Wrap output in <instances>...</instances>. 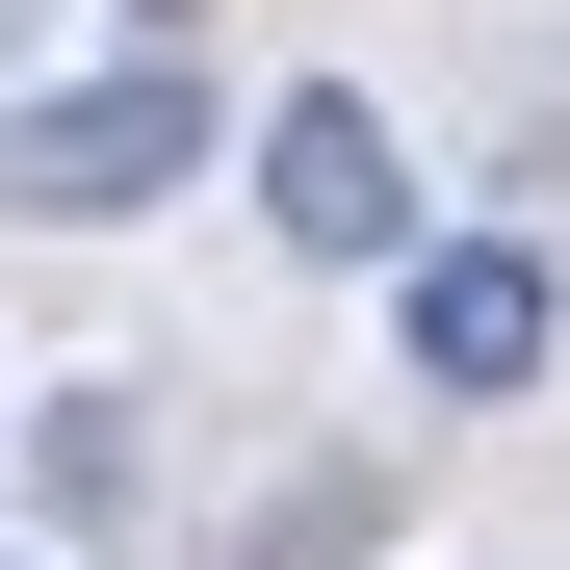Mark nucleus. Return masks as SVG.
<instances>
[{
  "label": "nucleus",
  "instance_id": "nucleus-1",
  "mask_svg": "<svg viewBox=\"0 0 570 570\" xmlns=\"http://www.w3.org/2000/svg\"><path fill=\"white\" fill-rule=\"evenodd\" d=\"M390 337H415L441 415H493V390H544L570 285H544V234H415V259H390Z\"/></svg>",
  "mask_w": 570,
  "mask_h": 570
},
{
  "label": "nucleus",
  "instance_id": "nucleus-2",
  "mask_svg": "<svg viewBox=\"0 0 570 570\" xmlns=\"http://www.w3.org/2000/svg\"><path fill=\"white\" fill-rule=\"evenodd\" d=\"M181 156H208V78H181V52L78 78V105H0V181H27V208H78V234H105V208H156Z\"/></svg>",
  "mask_w": 570,
  "mask_h": 570
},
{
  "label": "nucleus",
  "instance_id": "nucleus-3",
  "mask_svg": "<svg viewBox=\"0 0 570 570\" xmlns=\"http://www.w3.org/2000/svg\"><path fill=\"white\" fill-rule=\"evenodd\" d=\"M259 234L285 259H415V181H390V105L363 78H285L259 105Z\"/></svg>",
  "mask_w": 570,
  "mask_h": 570
}]
</instances>
